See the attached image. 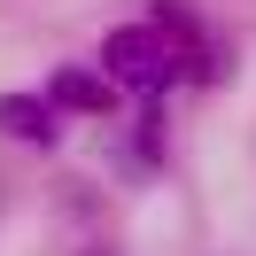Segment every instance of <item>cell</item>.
I'll return each instance as SVG.
<instances>
[{"instance_id":"1","label":"cell","mask_w":256,"mask_h":256,"mask_svg":"<svg viewBox=\"0 0 256 256\" xmlns=\"http://www.w3.org/2000/svg\"><path fill=\"white\" fill-rule=\"evenodd\" d=\"M101 70H109V86L116 94H140V101H156L163 86H178V47H171V32H156V24H116L109 39H101Z\"/></svg>"},{"instance_id":"3","label":"cell","mask_w":256,"mask_h":256,"mask_svg":"<svg viewBox=\"0 0 256 256\" xmlns=\"http://www.w3.org/2000/svg\"><path fill=\"white\" fill-rule=\"evenodd\" d=\"M0 132L24 140V148H54L62 140V109L47 94H0Z\"/></svg>"},{"instance_id":"2","label":"cell","mask_w":256,"mask_h":256,"mask_svg":"<svg viewBox=\"0 0 256 256\" xmlns=\"http://www.w3.org/2000/svg\"><path fill=\"white\" fill-rule=\"evenodd\" d=\"M47 101H54L62 116H109L124 94L109 86V70H101V62H62V70L47 78Z\"/></svg>"}]
</instances>
